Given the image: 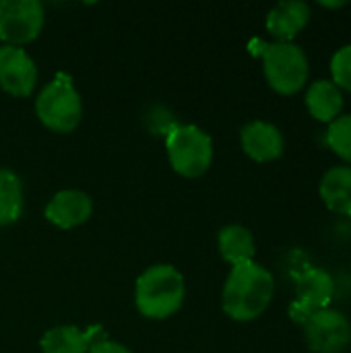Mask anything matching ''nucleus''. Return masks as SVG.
Segmentation results:
<instances>
[{
  "label": "nucleus",
  "mask_w": 351,
  "mask_h": 353,
  "mask_svg": "<svg viewBox=\"0 0 351 353\" xmlns=\"http://www.w3.org/2000/svg\"><path fill=\"white\" fill-rule=\"evenodd\" d=\"M306 108L319 122L331 124L341 116L343 93L333 81H314L306 91Z\"/></svg>",
  "instance_id": "obj_14"
},
{
  "label": "nucleus",
  "mask_w": 351,
  "mask_h": 353,
  "mask_svg": "<svg viewBox=\"0 0 351 353\" xmlns=\"http://www.w3.org/2000/svg\"><path fill=\"white\" fill-rule=\"evenodd\" d=\"M170 165L182 178H201L213 163V139L194 124H176L166 134Z\"/></svg>",
  "instance_id": "obj_4"
},
{
  "label": "nucleus",
  "mask_w": 351,
  "mask_h": 353,
  "mask_svg": "<svg viewBox=\"0 0 351 353\" xmlns=\"http://www.w3.org/2000/svg\"><path fill=\"white\" fill-rule=\"evenodd\" d=\"M319 4L323 8H341V6H345V2H325V0H321Z\"/></svg>",
  "instance_id": "obj_21"
},
{
  "label": "nucleus",
  "mask_w": 351,
  "mask_h": 353,
  "mask_svg": "<svg viewBox=\"0 0 351 353\" xmlns=\"http://www.w3.org/2000/svg\"><path fill=\"white\" fill-rule=\"evenodd\" d=\"M46 23V8L39 0H0V41L23 48L35 41Z\"/></svg>",
  "instance_id": "obj_6"
},
{
  "label": "nucleus",
  "mask_w": 351,
  "mask_h": 353,
  "mask_svg": "<svg viewBox=\"0 0 351 353\" xmlns=\"http://www.w3.org/2000/svg\"><path fill=\"white\" fill-rule=\"evenodd\" d=\"M87 353H132L128 347L116 343V341H110V339H99L97 343H93L89 347Z\"/></svg>",
  "instance_id": "obj_20"
},
{
  "label": "nucleus",
  "mask_w": 351,
  "mask_h": 353,
  "mask_svg": "<svg viewBox=\"0 0 351 353\" xmlns=\"http://www.w3.org/2000/svg\"><path fill=\"white\" fill-rule=\"evenodd\" d=\"M263 72L269 87L281 95H294L304 89L310 74L306 52L294 41H273L261 46Z\"/></svg>",
  "instance_id": "obj_5"
},
{
  "label": "nucleus",
  "mask_w": 351,
  "mask_h": 353,
  "mask_svg": "<svg viewBox=\"0 0 351 353\" xmlns=\"http://www.w3.org/2000/svg\"><path fill=\"white\" fill-rule=\"evenodd\" d=\"M37 85V66L33 58L14 46H0V89L12 97L33 95Z\"/></svg>",
  "instance_id": "obj_9"
},
{
  "label": "nucleus",
  "mask_w": 351,
  "mask_h": 353,
  "mask_svg": "<svg viewBox=\"0 0 351 353\" xmlns=\"http://www.w3.org/2000/svg\"><path fill=\"white\" fill-rule=\"evenodd\" d=\"M335 296V279L329 271L306 267L296 275V300L290 304V319L304 327V323L319 310L329 308Z\"/></svg>",
  "instance_id": "obj_7"
},
{
  "label": "nucleus",
  "mask_w": 351,
  "mask_h": 353,
  "mask_svg": "<svg viewBox=\"0 0 351 353\" xmlns=\"http://www.w3.org/2000/svg\"><path fill=\"white\" fill-rule=\"evenodd\" d=\"M240 143H242L244 153L252 161H259V163L279 159L285 149L281 130L275 124L265 122V120L248 122L240 132Z\"/></svg>",
  "instance_id": "obj_11"
},
{
  "label": "nucleus",
  "mask_w": 351,
  "mask_h": 353,
  "mask_svg": "<svg viewBox=\"0 0 351 353\" xmlns=\"http://www.w3.org/2000/svg\"><path fill=\"white\" fill-rule=\"evenodd\" d=\"M23 213V184L21 178L2 168L0 170V225L14 223Z\"/></svg>",
  "instance_id": "obj_17"
},
{
  "label": "nucleus",
  "mask_w": 351,
  "mask_h": 353,
  "mask_svg": "<svg viewBox=\"0 0 351 353\" xmlns=\"http://www.w3.org/2000/svg\"><path fill=\"white\" fill-rule=\"evenodd\" d=\"M217 248H219L221 259L230 263L232 267L250 263L254 259V238L248 228L238 225V223L221 228L217 236Z\"/></svg>",
  "instance_id": "obj_16"
},
{
  "label": "nucleus",
  "mask_w": 351,
  "mask_h": 353,
  "mask_svg": "<svg viewBox=\"0 0 351 353\" xmlns=\"http://www.w3.org/2000/svg\"><path fill=\"white\" fill-rule=\"evenodd\" d=\"M310 6L302 0H283L267 14V31L275 41H294V37L308 25Z\"/></svg>",
  "instance_id": "obj_12"
},
{
  "label": "nucleus",
  "mask_w": 351,
  "mask_h": 353,
  "mask_svg": "<svg viewBox=\"0 0 351 353\" xmlns=\"http://www.w3.org/2000/svg\"><path fill=\"white\" fill-rule=\"evenodd\" d=\"M93 213V201L87 192L66 188L56 192L43 209V217L58 230H72L89 221Z\"/></svg>",
  "instance_id": "obj_10"
},
{
  "label": "nucleus",
  "mask_w": 351,
  "mask_h": 353,
  "mask_svg": "<svg viewBox=\"0 0 351 353\" xmlns=\"http://www.w3.org/2000/svg\"><path fill=\"white\" fill-rule=\"evenodd\" d=\"M95 331H83L74 325H58L43 333L39 347L41 353H87L95 339Z\"/></svg>",
  "instance_id": "obj_13"
},
{
  "label": "nucleus",
  "mask_w": 351,
  "mask_h": 353,
  "mask_svg": "<svg viewBox=\"0 0 351 353\" xmlns=\"http://www.w3.org/2000/svg\"><path fill=\"white\" fill-rule=\"evenodd\" d=\"M304 339L314 353H341L351 343V323L345 314L325 308L304 323Z\"/></svg>",
  "instance_id": "obj_8"
},
{
  "label": "nucleus",
  "mask_w": 351,
  "mask_h": 353,
  "mask_svg": "<svg viewBox=\"0 0 351 353\" xmlns=\"http://www.w3.org/2000/svg\"><path fill=\"white\" fill-rule=\"evenodd\" d=\"M35 116L39 122L58 134L77 130L83 120V99L74 83L66 74H56L35 97Z\"/></svg>",
  "instance_id": "obj_3"
},
{
  "label": "nucleus",
  "mask_w": 351,
  "mask_h": 353,
  "mask_svg": "<svg viewBox=\"0 0 351 353\" xmlns=\"http://www.w3.org/2000/svg\"><path fill=\"white\" fill-rule=\"evenodd\" d=\"M273 294L275 279L263 265L254 261L234 265L221 292V308L232 321L250 323L269 308Z\"/></svg>",
  "instance_id": "obj_1"
},
{
  "label": "nucleus",
  "mask_w": 351,
  "mask_h": 353,
  "mask_svg": "<svg viewBox=\"0 0 351 353\" xmlns=\"http://www.w3.org/2000/svg\"><path fill=\"white\" fill-rule=\"evenodd\" d=\"M319 192L327 209L351 217V165H335L325 172Z\"/></svg>",
  "instance_id": "obj_15"
},
{
  "label": "nucleus",
  "mask_w": 351,
  "mask_h": 353,
  "mask_svg": "<svg viewBox=\"0 0 351 353\" xmlns=\"http://www.w3.org/2000/svg\"><path fill=\"white\" fill-rule=\"evenodd\" d=\"M186 298L184 275L172 265H153L145 269L134 285V306L151 321L174 316Z\"/></svg>",
  "instance_id": "obj_2"
},
{
  "label": "nucleus",
  "mask_w": 351,
  "mask_h": 353,
  "mask_svg": "<svg viewBox=\"0 0 351 353\" xmlns=\"http://www.w3.org/2000/svg\"><path fill=\"white\" fill-rule=\"evenodd\" d=\"M331 77L333 83L341 89L351 93V43L339 48L331 58Z\"/></svg>",
  "instance_id": "obj_19"
},
{
  "label": "nucleus",
  "mask_w": 351,
  "mask_h": 353,
  "mask_svg": "<svg viewBox=\"0 0 351 353\" xmlns=\"http://www.w3.org/2000/svg\"><path fill=\"white\" fill-rule=\"evenodd\" d=\"M327 145L337 157L351 163V114L339 116L327 128Z\"/></svg>",
  "instance_id": "obj_18"
}]
</instances>
